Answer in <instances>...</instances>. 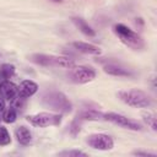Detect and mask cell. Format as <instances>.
Instances as JSON below:
<instances>
[{
	"label": "cell",
	"mask_w": 157,
	"mask_h": 157,
	"mask_svg": "<svg viewBox=\"0 0 157 157\" xmlns=\"http://www.w3.org/2000/svg\"><path fill=\"white\" fill-rule=\"evenodd\" d=\"M103 70H104V72H107L108 75H112V76H124V77L131 76V72L128 69H125L124 66L115 64V63H110V64L104 65Z\"/></svg>",
	"instance_id": "cell-11"
},
{
	"label": "cell",
	"mask_w": 157,
	"mask_h": 157,
	"mask_svg": "<svg viewBox=\"0 0 157 157\" xmlns=\"http://www.w3.org/2000/svg\"><path fill=\"white\" fill-rule=\"evenodd\" d=\"M16 118H17V112H16V109H15V107H10V108H7L6 110L4 109V114H2V120L5 121V123H13L15 120H16Z\"/></svg>",
	"instance_id": "cell-17"
},
{
	"label": "cell",
	"mask_w": 157,
	"mask_h": 157,
	"mask_svg": "<svg viewBox=\"0 0 157 157\" xmlns=\"http://www.w3.org/2000/svg\"><path fill=\"white\" fill-rule=\"evenodd\" d=\"M29 60L37 65L45 67H65L71 69L75 66L72 59L66 56H58L52 54H32L29 55Z\"/></svg>",
	"instance_id": "cell-1"
},
{
	"label": "cell",
	"mask_w": 157,
	"mask_h": 157,
	"mask_svg": "<svg viewBox=\"0 0 157 157\" xmlns=\"http://www.w3.org/2000/svg\"><path fill=\"white\" fill-rule=\"evenodd\" d=\"M72 22L76 25V27H77L83 34H86V36H88V37H94V36H96L94 29H93L86 21H83L82 18H80V17H74V18H72Z\"/></svg>",
	"instance_id": "cell-15"
},
{
	"label": "cell",
	"mask_w": 157,
	"mask_h": 157,
	"mask_svg": "<svg viewBox=\"0 0 157 157\" xmlns=\"http://www.w3.org/2000/svg\"><path fill=\"white\" fill-rule=\"evenodd\" d=\"M4 109H5V99L0 97V112H2Z\"/></svg>",
	"instance_id": "cell-22"
},
{
	"label": "cell",
	"mask_w": 157,
	"mask_h": 157,
	"mask_svg": "<svg viewBox=\"0 0 157 157\" xmlns=\"http://www.w3.org/2000/svg\"><path fill=\"white\" fill-rule=\"evenodd\" d=\"M72 47L81 52V53H85V54H91V55H98L101 54V48L94 45V44H91V43H86V42H74L72 43Z\"/></svg>",
	"instance_id": "cell-12"
},
{
	"label": "cell",
	"mask_w": 157,
	"mask_h": 157,
	"mask_svg": "<svg viewBox=\"0 0 157 157\" xmlns=\"http://www.w3.org/2000/svg\"><path fill=\"white\" fill-rule=\"evenodd\" d=\"M60 156H67V157H71V156H75V157H78V156H87L85 152L82 151H78V150H70V151H63L59 153Z\"/></svg>",
	"instance_id": "cell-20"
},
{
	"label": "cell",
	"mask_w": 157,
	"mask_h": 157,
	"mask_svg": "<svg viewBox=\"0 0 157 157\" xmlns=\"http://www.w3.org/2000/svg\"><path fill=\"white\" fill-rule=\"evenodd\" d=\"M42 102L45 107H48L55 112L70 113L72 110V103L70 102V99L64 93L58 92V91L47 92L42 97Z\"/></svg>",
	"instance_id": "cell-2"
},
{
	"label": "cell",
	"mask_w": 157,
	"mask_h": 157,
	"mask_svg": "<svg viewBox=\"0 0 157 157\" xmlns=\"http://www.w3.org/2000/svg\"><path fill=\"white\" fill-rule=\"evenodd\" d=\"M69 76L75 83H87L94 80L96 71L90 66H74L71 67Z\"/></svg>",
	"instance_id": "cell-7"
},
{
	"label": "cell",
	"mask_w": 157,
	"mask_h": 157,
	"mask_svg": "<svg viewBox=\"0 0 157 157\" xmlns=\"http://www.w3.org/2000/svg\"><path fill=\"white\" fill-rule=\"evenodd\" d=\"M27 120L39 128H47V126H56L61 123V117L59 114L54 113H48V112H42L37 114H32L27 117Z\"/></svg>",
	"instance_id": "cell-5"
},
{
	"label": "cell",
	"mask_w": 157,
	"mask_h": 157,
	"mask_svg": "<svg viewBox=\"0 0 157 157\" xmlns=\"http://www.w3.org/2000/svg\"><path fill=\"white\" fill-rule=\"evenodd\" d=\"M86 141L90 147H92L94 150H101V151L112 150L114 146L113 139L107 134H92L87 137Z\"/></svg>",
	"instance_id": "cell-8"
},
{
	"label": "cell",
	"mask_w": 157,
	"mask_h": 157,
	"mask_svg": "<svg viewBox=\"0 0 157 157\" xmlns=\"http://www.w3.org/2000/svg\"><path fill=\"white\" fill-rule=\"evenodd\" d=\"M18 87V98L26 99L32 97L38 91V85L32 80H23Z\"/></svg>",
	"instance_id": "cell-10"
},
{
	"label": "cell",
	"mask_w": 157,
	"mask_h": 157,
	"mask_svg": "<svg viewBox=\"0 0 157 157\" xmlns=\"http://www.w3.org/2000/svg\"><path fill=\"white\" fill-rule=\"evenodd\" d=\"M118 97L125 104L135 108H146V107H150L152 103L150 96L140 90L120 91L118 92Z\"/></svg>",
	"instance_id": "cell-3"
},
{
	"label": "cell",
	"mask_w": 157,
	"mask_h": 157,
	"mask_svg": "<svg viewBox=\"0 0 157 157\" xmlns=\"http://www.w3.org/2000/svg\"><path fill=\"white\" fill-rule=\"evenodd\" d=\"M10 142H11V137L7 129L4 126H0V145L5 146V145H9Z\"/></svg>",
	"instance_id": "cell-18"
},
{
	"label": "cell",
	"mask_w": 157,
	"mask_h": 157,
	"mask_svg": "<svg viewBox=\"0 0 157 157\" xmlns=\"http://www.w3.org/2000/svg\"><path fill=\"white\" fill-rule=\"evenodd\" d=\"M0 94L4 99L13 102L16 98H18V87L11 82L10 80L1 81L0 83Z\"/></svg>",
	"instance_id": "cell-9"
},
{
	"label": "cell",
	"mask_w": 157,
	"mask_h": 157,
	"mask_svg": "<svg viewBox=\"0 0 157 157\" xmlns=\"http://www.w3.org/2000/svg\"><path fill=\"white\" fill-rule=\"evenodd\" d=\"M113 31L125 45L132 49H141L144 47V42L141 37L137 33H135L132 29H130L128 26L123 23H117L113 26Z\"/></svg>",
	"instance_id": "cell-4"
},
{
	"label": "cell",
	"mask_w": 157,
	"mask_h": 157,
	"mask_svg": "<svg viewBox=\"0 0 157 157\" xmlns=\"http://www.w3.org/2000/svg\"><path fill=\"white\" fill-rule=\"evenodd\" d=\"M15 135H16L17 141H18L21 145H28V144L32 141V134H31L29 129L26 128L25 125L17 126L16 130H15Z\"/></svg>",
	"instance_id": "cell-13"
},
{
	"label": "cell",
	"mask_w": 157,
	"mask_h": 157,
	"mask_svg": "<svg viewBox=\"0 0 157 157\" xmlns=\"http://www.w3.org/2000/svg\"><path fill=\"white\" fill-rule=\"evenodd\" d=\"M77 119L78 120H101L103 119V113H99L96 109L83 108L77 114Z\"/></svg>",
	"instance_id": "cell-14"
},
{
	"label": "cell",
	"mask_w": 157,
	"mask_h": 157,
	"mask_svg": "<svg viewBox=\"0 0 157 157\" xmlns=\"http://www.w3.org/2000/svg\"><path fill=\"white\" fill-rule=\"evenodd\" d=\"M134 155H137V156H151V157H155V153H150V152H141V151H135Z\"/></svg>",
	"instance_id": "cell-21"
},
{
	"label": "cell",
	"mask_w": 157,
	"mask_h": 157,
	"mask_svg": "<svg viewBox=\"0 0 157 157\" xmlns=\"http://www.w3.org/2000/svg\"><path fill=\"white\" fill-rule=\"evenodd\" d=\"M15 74V66L11 64H4L0 67V78L2 81L10 80Z\"/></svg>",
	"instance_id": "cell-16"
},
{
	"label": "cell",
	"mask_w": 157,
	"mask_h": 157,
	"mask_svg": "<svg viewBox=\"0 0 157 157\" xmlns=\"http://www.w3.org/2000/svg\"><path fill=\"white\" fill-rule=\"evenodd\" d=\"M103 119L118 125V126H121L124 129H129V130H141V124H139L137 121L123 115V114H118V113H104L103 114Z\"/></svg>",
	"instance_id": "cell-6"
},
{
	"label": "cell",
	"mask_w": 157,
	"mask_h": 157,
	"mask_svg": "<svg viewBox=\"0 0 157 157\" xmlns=\"http://www.w3.org/2000/svg\"><path fill=\"white\" fill-rule=\"evenodd\" d=\"M144 120L147 123V125L152 129V130H156L157 129V124H156V117H155V114H152V113H145L144 115Z\"/></svg>",
	"instance_id": "cell-19"
}]
</instances>
